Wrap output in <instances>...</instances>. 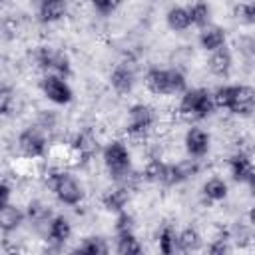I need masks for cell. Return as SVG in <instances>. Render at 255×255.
<instances>
[{
  "label": "cell",
  "instance_id": "25",
  "mask_svg": "<svg viewBox=\"0 0 255 255\" xmlns=\"http://www.w3.org/2000/svg\"><path fill=\"white\" fill-rule=\"evenodd\" d=\"M26 215H28V221L34 223V225H48V221L52 219L50 205H46V203L40 201V199L28 201V205H26Z\"/></svg>",
  "mask_w": 255,
  "mask_h": 255
},
{
  "label": "cell",
  "instance_id": "29",
  "mask_svg": "<svg viewBox=\"0 0 255 255\" xmlns=\"http://www.w3.org/2000/svg\"><path fill=\"white\" fill-rule=\"evenodd\" d=\"M114 231L118 233H131L135 231V219L131 213H128V209L116 213V223H114Z\"/></svg>",
  "mask_w": 255,
  "mask_h": 255
},
{
  "label": "cell",
  "instance_id": "33",
  "mask_svg": "<svg viewBox=\"0 0 255 255\" xmlns=\"http://www.w3.org/2000/svg\"><path fill=\"white\" fill-rule=\"evenodd\" d=\"M227 241H229V239L217 237V239H213V241L209 243L207 251H209V253H215V255H219V253H229V251H231V245H229Z\"/></svg>",
  "mask_w": 255,
  "mask_h": 255
},
{
  "label": "cell",
  "instance_id": "1",
  "mask_svg": "<svg viewBox=\"0 0 255 255\" xmlns=\"http://www.w3.org/2000/svg\"><path fill=\"white\" fill-rule=\"evenodd\" d=\"M213 102L217 110L233 116H249L255 112V88L245 84H223L213 90Z\"/></svg>",
  "mask_w": 255,
  "mask_h": 255
},
{
  "label": "cell",
  "instance_id": "20",
  "mask_svg": "<svg viewBox=\"0 0 255 255\" xmlns=\"http://www.w3.org/2000/svg\"><path fill=\"white\" fill-rule=\"evenodd\" d=\"M201 195L209 203H221L229 195V185H227V181L223 177L211 175L209 179H205V183L201 187Z\"/></svg>",
  "mask_w": 255,
  "mask_h": 255
},
{
  "label": "cell",
  "instance_id": "31",
  "mask_svg": "<svg viewBox=\"0 0 255 255\" xmlns=\"http://www.w3.org/2000/svg\"><path fill=\"white\" fill-rule=\"evenodd\" d=\"M88 2H90L92 10L96 14H100V16H112L122 6L124 0H88Z\"/></svg>",
  "mask_w": 255,
  "mask_h": 255
},
{
  "label": "cell",
  "instance_id": "30",
  "mask_svg": "<svg viewBox=\"0 0 255 255\" xmlns=\"http://www.w3.org/2000/svg\"><path fill=\"white\" fill-rule=\"evenodd\" d=\"M14 106H16V94H14V90L10 86L4 84L0 88V114L4 118H8L12 114V108Z\"/></svg>",
  "mask_w": 255,
  "mask_h": 255
},
{
  "label": "cell",
  "instance_id": "36",
  "mask_svg": "<svg viewBox=\"0 0 255 255\" xmlns=\"http://www.w3.org/2000/svg\"><path fill=\"white\" fill-rule=\"evenodd\" d=\"M247 221H249V225H251L253 231H255V207L249 209V213H247Z\"/></svg>",
  "mask_w": 255,
  "mask_h": 255
},
{
  "label": "cell",
  "instance_id": "23",
  "mask_svg": "<svg viewBox=\"0 0 255 255\" xmlns=\"http://www.w3.org/2000/svg\"><path fill=\"white\" fill-rule=\"evenodd\" d=\"M165 169H167V161H163L159 157H151V159L145 161V165L141 169V177L147 183L163 185V181H165Z\"/></svg>",
  "mask_w": 255,
  "mask_h": 255
},
{
  "label": "cell",
  "instance_id": "6",
  "mask_svg": "<svg viewBox=\"0 0 255 255\" xmlns=\"http://www.w3.org/2000/svg\"><path fill=\"white\" fill-rule=\"evenodd\" d=\"M36 68L42 74H58L68 78L72 74V58L66 50L56 46H38L32 54Z\"/></svg>",
  "mask_w": 255,
  "mask_h": 255
},
{
  "label": "cell",
  "instance_id": "28",
  "mask_svg": "<svg viewBox=\"0 0 255 255\" xmlns=\"http://www.w3.org/2000/svg\"><path fill=\"white\" fill-rule=\"evenodd\" d=\"M201 247V235L195 227H185L177 233V249L179 251H197Z\"/></svg>",
  "mask_w": 255,
  "mask_h": 255
},
{
  "label": "cell",
  "instance_id": "19",
  "mask_svg": "<svg viewBox=\"0 0 255 255\" xmlns=\"http://www.w3.org/2000/svg\"><path fill=\"white\" fill-rule=\"evenodd\" d=\"M26 219H28L26 209L18 207L16 203H8V205L0 207V229H2L4 235L14 233Z\"/></svg>",
  "mask_w": 255,
  "mask_h": 255
},
{
  "label": "cell",
  "instance_id": "35",
  "mask_svg": "<svg viewBox=\"0 0 255 255\" xmlns=\"http://www.w3.org/2000/svg\"><path fill=\"white\" fill-rule=\"evenodd\" d=\"M245 185H247V187H249V191H251V195H253V197H255V171H253V173H251V177H249V179H247V183H245Z\"/></svg>",
  "mask_w": 255,
  "mask_h": 255
},
{
  "label": "cell",
  "instance_id": "11",
  "mask_svg": "<svg viewBox=\"0 0 255 255\" xmlns=\"http://www.w3.org/2000/svg\"><path fill=\"white\" fill-rule=\"evenodd\" d=\"M183 147H185L187 157L203 159L209 153V149H211V135H209V131L203 129V128H197V126L187 128L185 133H183Z\"/></svg>",
  "mask_w": 255,
  "mask_h": 255
},
{
  "label": "cell",
  "instance_id": "24",
  "mask_svg": "<svg viewBox=\"0 0 255 255\" xmlns=\"http://www.w3.org/2000/svg\"><path fill=\"white\" fill-rule=\"evenodd\" d=\"M141 251H143V245L137 239L135 231L116 235V253H120V255H139Z\"/></svg>",
  "mask_w": 255,
  "mask_h": 255
},
{
  "label": "cell",
  "instance_id": "8",
  "mask_svg": "<svg viewBox=\"0 0 255 255\" xmlns=\"http://www.w3.org/2000/svg\"><path fill=\"white\" fill-rule=\"evenodd\" d=\"M16 147H18L20 155L24 159H28V161H36V159L46 157V153H48V135H46V129L40 124L26 126L18 133V137H16Z\"/></svg>",
  "mask_w": 255,
  "mask_h": 255
},
{
  "label": "cell",
  "instance_id": "14",
  "mask_svg": "<svg viewBox=\"0 0 255 255\" xmlns=\"http://www.w3.org/2000/svg\"><path fill=\"white\" fill-rule=\"evenodd\" d=\"M129 199H131V187H129V183L128 181H116L114 187H110V189L104 191L102 205L108 211H112V213H120V211H124L128 207Z\"/></svg>",
  "mask_w": 255,
  "mask_h": 255
},
{
  "label": "cell",
  "instance_id": "15",
  "mask_svg": "<svg viewBox=\"0 0 255 255\" xmlns=\"http://www.w3.org/2000/svg\"><path fill=\"white\" fill-rule=\"evenodd\" d=\"M197 42H199V48L203 52H215L223 46H227V30L219 24H207L203 28H199V34H197Z\"/></svg>",
  "mask_w": 255,
  "mask_h": 255
},
{
  "label": "cell",
  "instance_id": "4",
  "mask_svg": "<svg viewBox=\"0 0 255 255\" xmlns=\"http://www.w3.org/2000/svg\"><path fill=\"white\" fill-rule=\"evenodd\" d=\"M213 92L207 88H187L177 102V116L187 122H201L207 120L215 112Z\"/></svg>",
  "mask_w": 255,
  "mask_h": 255
},
{
  "label": "cell",
  "instance_id": "22",
  "mask_svg": "<svg viewBox=\"0 0 255 255\" xmlns=\"http://www.w3.org/2000/svg\"><path fill=\"white\" fill-rule=\"evenodd\" d=\"M177 233H179V231H177L171 223H163V225L159 227V231H157V235H155L159 253L171 255V253L177 251Z\"/></svg>",
  "mask_w": 255,
  "mask_h": 255
},
{
  "label": "cell",
  "instance_id": "26",
  "mask_svg": "<svg viewBox=\"0 0 255 255\" xmlns=\"http://www.w3.org/2000/svg\"><path fill=\"white\" fill-rule=\"evenodd\" d=\"M76 251L86 253V255H106V253H110V245L100 235H88L78 243Z\"/></svg>",
  "mask_w": 255,
  "mask_h": 255
},
{
  "label": "cell",
  "instance_id": "2",
  "mask_svg": "<svg viewBox=\"0 0 255 255\" xmlns=\"http://www.w3.org/2000/svg\"><path fill=\"white\" fill-rule=\"evenodd\" d=\"M143 86L153 96H181L187 90V78L179 68H147Z\"/></svg>",
  "mask_w": 255,
  "mask_h": 255
},
{
  "label": "cell",
  "instance_id": "27",
  "mask_svg": "<svg viewBox=\"0 0 255 255\" xmlns=\"http://www.w3.org/2000/svg\"><path fill=\"white\" fill-rule=\"evenodd\" d=\"M187 8H189V16H191L193 26L203 28V26L211 24V6L207 0H193Z\"/></svg>",
  "mask_w": 255,
  "mask_h": 255
},
{
  "label": "cell",
  "instance_id": "12",
  "mask_svg": "<svg viewBox=\"0 0 255 255\" xmlns=\"http://www.w3.org/2000/svg\"><path fill=\"white\" fill-rule=\"evenodd\" d=\"M70 151H72V155L78 159V161H90L98 151H102L100 149V141H98V137H96V133L92 131V129H80L76 135H74V139H72V143H70Z\"/></svg>",
  "mask_w": 255,
  "mask_h": 255
},
{
  "label": "cell",
  "instance_id": "10",
  "mask_svg": "<svg viewBox=\"0 0 255 255\" xmlns=\"http://www.w3.org/2000/svg\"><path fill=\"white\" fill-rule=\"evenodd\" d=\"M108 82H110V88L118 94V96H128L131 94V90L135 88V82H137V76H135V68L131 62L128 60H122L118 62L110 76H108Z\"/></svg>",
  "mask_w": 255,
  "mask_h": 255
},
{
  "label": "cell",
  "instance_id": "3",
  "mask_svg": "<svg viewBox=\"0 0 255 255\" xmlns=\"http://www.w3.org/2000/svg\"><path fill=\"white\" fill-rule=\"evenodd\" d=\"M46 185L48 189L54 193V197L68 207H76L84 201L86 197V189L82 185V181H78L76 175H72L70 171L62 169V167H52L46 173Z\"/></svg>",
  "mask_w": 255,
  "mask_h": 255
},
{
  "label": "cell",
  "instance_id": "18",
  "mask_svg": "<svg viewBox=\"0 0 255 255\" xmlns=\"http://www.w3.org/2000/svg\"><path fill=\"white\" fill-rule=\"evenodd\" d=\"M207 70L217 78H227L233 70V52L229 46H223L207 56Z\"/></svg>",
  "mask_w": 255,
  "mask_h": 255
},
{
  "label": "cell",
  "instance_id": "17",
  "mask_svg": "<svg viewBox=\"0 0 255 255\" xmlns=\"http://www.w3.org/2000/svg\"><path fill=\"white\" fill-rule=\"evenodd\" d=\"M74 229H72V223L66 215H52V219L48 221L46 225V239L54 245V247H62L70 241Z\"/></svg>",
  "mask_w": 255,
  "mask_h": 255
},
{
  "label": "cell",
  "instance_id": "5",
  "mask_svg": "<svg viewBox=\"0 0 255 255\" xmlns=\"http://www.w3.org/2000/svg\"><path fill=\"white\" fill-rule=\"evenodd\" d=\"M102 161L114 181H129L133 175L131 151L124 139H110L102 147Z\"/></svg>",
  "mask_w": 255,
  "mask_h": 255
},
{
  "label": "cell",
  "instance_id": "7",
  "mask_svg": "<svg viewBox=\"0 0 255 255\" xmlns=\"http://www.w3.org/2000/svg\"><path fill=\"white\" fill-rule=\"evenodd\" d=\"M155 110L149 106V104H143V102H137V104H131L128 108V114H126V133L133 139H145L153 128H155Z\"/></svg>",
  "mask_w": 255,
  "mask_h": 255
},
{
  "label": "cell",
  "instance_id": "13",
  "mask_svg": "<svg viewBox=\"0 0 255 255\" xmlns=\"http://www.w3.org/2000/svg\"><path fill=\"white\" fill-rule=\"evenodd\" d=\"M70 12V0H36V18L42 24H58Z\"/></svg>",
  "mask_w": 255,
  "mask_h": 255
},
{
  "label": "cell",
  "instance_id": "16",
  "mask_svg": "<svg viewBox=\"0 0 255 255\" xmlns=\"http://www.w3.org/2000/svg\"><path fill=\"white\" fill-rule=\"evenodd\" d=\"M227 169H229V175L233 181L237 183H247V179L251 177V173L255 171V163L251 159V155L243 149L235 151L229 155L227 159Z\"/></svg>",
  "mask_w": 255,
  "mask_h": 255
},
{
  "label": "cell",
  "instance_id": "34",
  "mask_svg": "<svg viewBox=\"0 0 255 255\" xmlns=\"http://www.w3.org/2000/svg\"><path fill=\"white\" fill-rule=\"evenodd\" d=\"M8 203H12V183L4 177L0 183V207L8 205Z\"/></svg>",
  "mask_w": 255,
  "mask_h": 255
},
{
  "label": "cell",
  "instance_id": "9",
  "mask_svg": "<svg viewBox=\"0 0 255 255\" xmlns=\"http://www.w3.org/2000/svg\"><path fill=\"white\" fill-rule=\"evenodd\" d=\"M42 96L54 106H68L74 100V90L64 76L58 74H44L40 80Z\"/></svg>",
  "mask_w": 255,
  "mask_h": 255
},
{
  "label": "cell",
  "instance_id": "21",
  "mask_svg": "<svg viewBox=\"0 0 255 255\" xmlns=\"http://www.w3.org/2000/svg\"><path fill=\"white\" fill-rule=\"evenodd\" d=\"M165 24L171 32H185L189 30L191 24V16H189V8L181 6V4H173L167 12H165Z\"/></svg>",
  "mask_w": 255,
  "mask_h": 255
},
{
  "label": "cell",
  "instance_id": "32",
  "mask_svg": "<svg viewBox=\"0 0 255 255\" xmlns=\"http://www.w3.org/2000/svg\"><path fill=\"white\" fill-rule=\"evenodd\" d=\"M237 14H239L241 20H245V22H249V24H255V0L241 4V6L237 8Z\"/></svg>",
  "mask_w": 255,
  "mask_h": 255
}]
</instances>
